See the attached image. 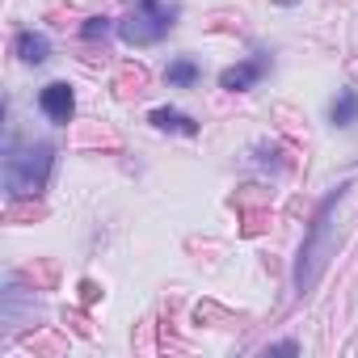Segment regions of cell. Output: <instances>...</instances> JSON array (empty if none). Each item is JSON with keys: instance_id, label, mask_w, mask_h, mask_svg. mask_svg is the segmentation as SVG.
Wrapping results in <instances>:
<instances>
[{"instance_id": "7a4b0ae2", "label": "cell", "mask_w": 358, "mask_h": 358, "mask_svg": "<svg viewBox=\"0 0 358 358\" xmlns=\"http://www.w3.org/2000/svg\"><path fill=\"white\" fill-rule=\"evenodd\" d=\"M345 190L350 186H337L324 203H320V211H316V220H312V232H308V241H303V249H299V266H295V291H299V299L316 287V278L324 274V266H329V257H333V211H337V203L345 199Z\"/></svg>"}, {"instance_id": "277c9868", "label": "cell", "mask_w": 358, "mask_h": 358, "mask_svg": "<svg viewBox=\"0 0 358 358\" xmlns=\"http://www.w3.org/2000/svg\"><path fill=\"white\" fill-rule=\"evenodd\" d=\"M38 110H43L51 122L68 127V122H72V114H76V93H72V85H64V80L47 85V89L38 93Z\"/></svg>"}, {"instance_id": "6da1fadb", "label": "cell", "mask_w": 358, "mask_h": 358, "mask_svg": "<svg viewBox=\"0 0 358 358\" xmlns=\"http://www.w3.org/2000/svg\"><path fill=\"white\" fill-rule=\"evenodd\" d=\"M55 148L51 143H9L5 152V194L9 199H38L51 182Z\"/></svg>"}, {"instance_id": "7c38bea8", "label": "cell", "mask_w": 358, "mask_h": 358, "mask_svg": "<svg viewBox=\"0 0 358 358\" xmlns=\"http://www.w3.org/2000/svg\"><path fill=\"white\" fill-rule=\"evenodd\" d=\"M55 274H59V270H55V262H43V266H26V270H22V278H30L34 287H51V282H55Z\"/></svg>"}, {"instance_id": "52a82bcc", "label": "cell", "mask_w": 358, "mask_h": 358, "mask_svg": "<svg viewBox=\"0 0 358 358\" xmlns=\"http://www.w3.org/2000/svg\"><path fill=\"white\" fill-rule=\"evenodd\" d=\"M17 59L38 68V64L51 59V43H47L43 34H34V30H22V34H17Z\"/></svg>"}, {"instance_id": "30bf717a", "label": "cell", "mask_w": 358, "mask_h": 358, "mask_svg": "<svg viewBox=\"0 0 358 358\" xmlns=\"http://www.w3.org/2000/svg\"><path fill=\"white\" fill-rule=\"evenodd\" d=\"M143 85H148V72H143V68H135V64H127V68L118 72V80H114V89H118V97H131V93H143Z\"/></svg>"}, {"instance_id": "5bb4252c", "label": "cell", "mask_w": 358, "mask_h": 358, "mask_svg": "<svg viewBox=\"0 0 358 358\" xmlns=\"http://www.w3.org/2000/svg\"><path fill=\"white\" fill-rule=\"evenodd\" d=\"M97 299H101L97 282H93V278H85V282H80V303H97Z\"/></svg>"}, {"instance_id": "ba28073f", "label": "cell", "mask_w": 358, "mask_h": 358, "mask_svg": "<svg viewBox=\"0 0 358 358\" xmlns=\"http://www.w3.org/2000/svg\"><path fill=\"white\" fill-rule=\"evenodd\" d=\"M329 122H333V127H350V122H358V93H354V89H341V93L333 97V106H329Z\"/></svg>"}, {"instance_id": "3957f363", "label": "cell", "mask_w": 358, "mask_h": 358, "mask_svg": "<svg viewBox=\"0 0 358 358\" xmlns=\"http://www.w3.org/2000/svg\"><path fill=\"white\" fill-rule=\"evenodd\" d=\"M173 17H177V9L164 5V0H139V5L118 22V34H122L127 47H152L173 30Z\"/></svg>"}, {"instance_id": "4fadbf2b", "label": "cell", "mask_w": 358, "mask_h": 358, "mask_svg": "<svg viewBox=\"0 0 358 358\" xmlns=\"http://www.w3.org/2000/svg\"><path fill=\"white\" fill-rule=\"evenodd\" d=\"M80 34H85L89 43H97V38H106V34H110V17H89Z\"/></svg>"}, {"instance_id": "9c48e42d", "label": "cell", "mask_w": 358, "mask_h": 358, "mask_svg": "<svg viewBox=\"0 0 358 358\" xmlns=\"http://www.w3.org/2000/svg\"><path fill=\"white\" fill-rule=\"evenodd\" d=\"M164 80H169L173 89H190V85L199 80V64H194V59H186V55H182V59H173V64H169V72H164Z\"/></svg>"}, {"instance_id": "8fae6325", "label": "cell", "mask_w": 358, "mask_h": 358, "mask_svg": "<svg viewBox=\"0 0 358 358\" xmlns=\"http://www.w3.org/2000/svg\"><path fill=\"white\" fill-rule=\"evenodd\" d=\"M5 220L9 224H17V220H43V203H34V199H9V207H5Z\"/></svg>"}, {"instance_id": "2e32d148", "label": "cell", "mask_w": 358, "mask_h": 358, "mask_svg": "<svg viewBox=\"0 0 358 358\" xmlns=\"http://www.w3.org/2000/svg\"><path fill=\"white\" fill-rule=\"evenodd\" d=\"M278 5H295V0H278Z\"/></svg>"}, {"instance_id": "8992f818", "label": "cell", "mask_w": 358, "mask_h": 358, "mask_svg": "<svg viewBox=\"0 0 358 358\" xmlns=\"http://www.w3.org/2000/svg\"><path fill=\"white\" fill-rule=\"evenodd\" d=\"M148 122H152L156 131H177V135H199V122H194L190 114H182V110H169V106L152 110V114H148Z\"/></svg>"}, {"instance_id": "5b68a950", "label": "cell", "mask_w": 358, "mask_h": 358, "mask_svg": "<svg viewBox=\"0 0 358 358\" xmlns=\"http://www.w3.org/2000/svg\"><path fill=\"white\" fill-rule=\"evenodd\" d=\"M262 72H266V59L232 64V68H224V72H220V89H228V93H245V89H253V85L262 80Z\"/></svg>"}, {"instance_id": "9a60e30c", "label": "cell", "mask_w": 358, "mask_h": 358, "mask_svg": "<svg viewBox=\"0 0 358 358\" xmlns=\"http://www.w3.org/2000/svg\"><path fill=\"white\" fill-rule=\"evenodd\" d=\"M266 354H299L295 341H278V345H266Z\"/></svg>"}]
</instances>
